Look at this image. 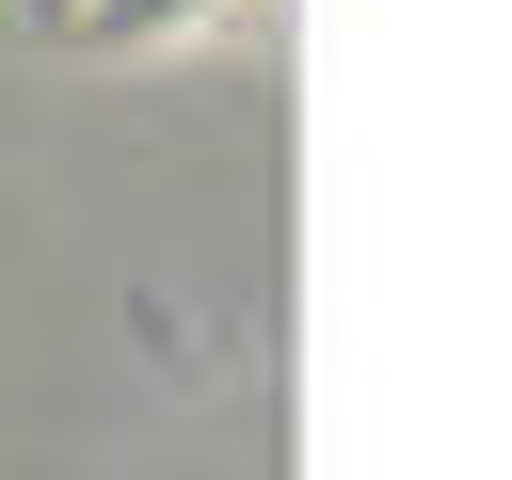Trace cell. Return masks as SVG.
Wrapping results in <instances>:
<instances>
[{"label": "cell", "instance_id": "obj_1", "mask_svg": "<svg viewBox=\"0 0 512 480\" xmlns=\"http://www.w3.org/2000/svg\"><path fill=\"white\" fill-rule=\"evenodd\" d=\"M176 16H208V0H96V32H176Z\"/></svg>", "mask_w": 512, "mask_h": 480}]
</instances>
